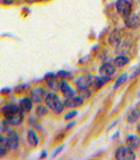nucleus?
<instances>
[{"instance_id":"obj_17","label":"nucleus","mask_w":140,"mask_h":160,"mask_svg":"<svg viewBox=\"0 0 140 160\" xmlns=\"http://www.w3.org/2000/svg\"><path fill=\"white\" fill-rule=\"evenodd\" d=\"M60 90L61 92H62L66 97H69V96H71V95H75V90L74 88H72L69 83L65 82V81H62L61 82V86H60Z\"/></svg>"},{"instance_id":"obj_7","label":"nucleus","mask_w":140,"mask_h":160,"mask_svg":"<svg viewBox=\"0 0 140 160\" xmlns=\"http://www.w3.org/2000/svg\"><path fill=\"white\" fill-rule=\"evenodd\" d=\"M23 120H24V112L22 111V109H18L15 114H13L10 117H8V118H6V121L8 122L10 125H14V126H16V125H19L22 122H23Z\"/></svg>"},{"instance_id":"obj_25","label":"nucleus","mask_w":140,"mask_h":160,"mask_svg":"<svg viewBox=\"0 0 140 160\" xmlns=\"http://www.w3.org/2000/svg\"><path fill=\"white\" fill-rule=\"evenodd\" d=\"M77 114H78V112H77V111L69 112L68 114H66V116H65V120H67V121H70V120H72V118H74V117H76V116H77Z\"/></svg>"},{"instance_id":"obj_3","label":"nucleus","mask_w":140,"mask_h":160,"mask_svg":"<svg viewBox=\"0 0 140 160\" xmlns=\"http://www.w3.org/2000/svg\"><path fill=\"white\" fill-rule=\"evenodd\" d=\"M117 12L122 16V17L127 18L130 16L132 12V3L130 2V0H117Z\"/></svg>"},{"instance_id":"obj_31","label":"nucleus","mask_w":140,"mask_h":160,"mask_svg":"<svg viewBox=\"0 0 140 160\" xmlns=\"http://www.w3.org/2000/svg\"><path fill=\"white\" fill-rule=\"evenodd\" d=\"M139 115H140V109H139Z\"/></svg>"},{"instance_id":"obj_29","label":"nucleus","mask_w":140,"mask_h":160,"mask_svg":"<svg viewBox=\"0 0 140 160\" xmlns=\"http://www.w3.org/2000/svg\"><path fill=\"white\" fill-rule=\"evenodd\" d=\"M140 73V68L139 69H138V70H136V71H134V73L133 74H132V78H134V77H137V76H138V74H139Z\"/></svg>"},{"instance_id":"obj_14","label":"nucleus","mask_w":140,"mask_h":160,"mask_svg":"<svg viewBox=\"0 0 140 160\" xmlns=\"http://www.w3.org/2000/svg\"><path fill=\"white\" fill-rule=\"evenodd\" d=\"M18 109H19V107H18L17 105H15V104H8V105H6L3 108V115H5V118L10 117L13 114H15Z\"/></svg>"},{"instance_id":"obj_6","label":"nucleus","mask_w":140,"mask_h":160,"mask_svg":"<svg viewBox=\"0 0 140 160\" xmlns=\"http://www.w3.org/2000/svg\"><path fill=\"white\" fill-rule=\"evenodd\" d=\"M93 76H88V74H85V76H81L76 80V85L79 89H87L91 86H93Z\"/></svg>"},{"instance_id":"obj_19","label":"nucleus","mask_w":140,"mask_h":160,"mask_svg":"<svg viewBox=\"0 0 140 160\" xmlns=\"http://www.w3.org/2000/svg\"><path fill=\"white\" fill-rule=\"evenodd\" d=\"M27 141H29V143L32 147H36L39 144V138H37V134L35 133V131L29 130V133H27Z\"/></svg>"},{"instance_id":"obj_32","label":"nucleus","mask_w":140,"mask_h":160,"mask_svg":"<svg viewBox=\"0 0 140 160\" xmlns=\"http://www.w3.org/2000/svg\"><path fill=\"white\" fill-rule=\"evenodd\" d=\"M139 97H140V92H139Z\"/></svg>"},{"instance_id":"obj_28","label":"nucleus","mask_w":140,"mask_h":160,"mask_svg":"<svg viewBox=\"0 0 140 160\" xmlns=\"http://www.w3.org/2000/svg\"><path fill=\"white\" fill-rule=\"evenodd\" d=\"M75 124H76V122H75V121H74V122H71V123H69L68 125L66 126V129H71V126H74Z\"/></svg>"},{"instance_id":"obj_15","label":"nucleus","mask_w":140,"mask_h":160,"mask_svg":"<svg viewBox=\"0 0 140 160\" xmlns=\"http://www.w3.org/2000/svg\"><path fill=\"white\" fill-rule=\"evenodd\" d=\"M18 107L23 112H29L33 107V100L32 98H23V99H20Z\"/></svg>"},{"instance_id":"obj_11","label":"nucleus","mask_w":140,"mask_h":160,"mask_svg":"<svg viewBox=\"0 0 140 160\" xmlns=\"http://www.w3.org/2000/svg\"><path fill=\"white\" fill-rule=\"evenodd\" d=\"M126 142H127V146L129 148L133 149V150L140 148V138L138 135H128Z\"/></svg>"},{"instance_id":"obj_23","label":"nucleus","mask_w":140,"mask_h":160,"mask_svg":"<svg viewBox=\"0 0 140 160\" xmlns=\"http://www.w3.org/2000/svg\"><path fill=\"white\" fill-rule=\"evenodd\" d=\"M127 79H128V74H127V73H123L122 76H120V77H119V78L117 79V81H115V83H114V86H113V88L117 89V87L121 86L122 83L126 82Z\"/></svg>"},{"instance_id":"obj_20","label":"nucleus","mask_w":140,"mask_h":160,"mask_svg":"<svg viewBox=\"0 0 140 160\" xmlns=\"http://www.w3.org/2000/svg\"><path fill=\"white\" fill-rule=\"evenodd\" d=\"M139 117V109H133V111L130 112V114L127 117V122L128 123H134V122H137Z\"/></svg>"},{"instance_id":"obj_18","label":"nucleus","mask_w":140,"mask_h":160,"mask_svg":"<svg viewBox=\"0 0 140 160\" xmlns=\"http://www.w3.org/2000/svg\"><path fill=\"white\" fill-rule=\"evenodd\" d=\"M113 63H114V66L117 67V68H122V67H124L126 64L129 63V58L126 57V55H119V57H117L114 59Z\"/></svg>"},{"instance_id":"obj_4","label":"nucleus","mask_w":140,"mask_h":160,"mask_svg":"<svg viewBox=\"0 0 140 160\" xmlns=\"http://www.w3.org/2000/svg\"><path fill=\"white\" fill-rule=\"evenodd\" d=\"M63 104L68 108H77L84 104V98L80 97L79 95H71L69 97H66Z\"/></svg>"},{"instance_id":"obj_2","label":"nucleus","mask_w":140,"mask_h":160,"mask_svg":"<svg viewBox=\"0 0 140 160\" xmlns=\"http://www.w3.org/2000/svg\"><path fill=\"white\" fill-rule=\"evenodd\" d=\"M115 158L117 160H133L136 159L134 150L129 147H119L115 151Z\"/></svg>"},{"instance_id":"obj_10","label":"nucleus","mask_w":140,"mask_h":160,"mask_svg":"<svg viewBox=\"0 0 140 160\" xmlns=\"http://www.w3.org/2000/svg\"><path fill=\"white\" fill-rule=\"evenodd\" d=\"M100 73L102 76H113L115 73V66L114 64H111V63H104L102 66L100 67Z\"/></svg>"},{"instance_id":"obj_30","label":"nucleus","mask_w":140,"mask_h":160,"mask_svg":"<svg viewBox=\"0 0 140 160\" xmlns=\"http://www.w3.org/2000/svg\"><path fill=\"white\" fill-rule=\"evenodd\" d=\"M137 131H138V133H139V135H140V123L138 124V126H137Z\"/></svg>"},{"instance_id":"obj_21","label":"nucleus","mask_w":140,"mask_h":160,"mask_svg":"<svg viewBox=\"0 0 140 160\" xmlns=\"http://www.w3.org/2000/svg\"><path fill=\"white\" fill-rule=\"evenodd\" d=\"M61 82L60 80H58L55 77H52L51 79L48 80V85L51 87L53 90H58V89H60V86H61Z\"/></svg>"},{"instance_id":"obj_12","label":"nucleus","mask_w":140,"mask_h":160,"mask_svg":"<svg viewBox=\"0 0 140 160\" xmlns=\"http://www.w3.org/2000/svg\"><path fill=\"white\" fill-rule=\"evenodd\" d=\"M120 42H121V33H120V31L114 29V31L110 34L109 43L111 44L112 46H117L119 44H120Z\"/></svg>"},{"instance_id":"obj_5","label":"nucleus","mask_w":140,"mask_h":160,"mask_svg":"<svg viewBox=\"0 0 140 160\" xmlns=\"http://www.w3.org/2000/svg\"><path fill=\"white\" fill-rule=\"evenodd\" d=\"M7 139H8L10 150L18 148V146H19V138H18V133L15 130H8L7 131Z\"/></svg>"},{"instance_id":"obj_8","label":"nucleus","mask_w":140,"mask_h":160,"mask_svg":"<svg viewBox=\"0 0 140 160\" xmlns=\"http://www.w3.org/2000/svg\"><path fill=\"white\" fill-rule=\"evenodd\" d=\"M124 23H126V26L128 28L137 29L140 26V18H139V16L136 14L130 15V16H128V17L126 18Z\"/></svg>"},{"instance_id":"obj_26","label":"nucleus","mask_w":140,"mask_h":160,"mask_svg":"<svg viewBox=\"0 0 140 160\" xmlns=\"http://www.w3.org/2000/svg\"><path fill=\"white\" fill-rule=\"evenodd\" d=\"M3 3H7V5H10V3L14 2V0H0Z\"/></svg>"},{"instance_id":"obj_1","label":"nucleus","mask_w":140,"mask_h":160,"mask_svg":"<svg viewBox=\"0 0 140 160\" xmlns=\"http://www.w3.org/2000/svg\"><path fill=\"white\" fill-rule=\"evenodd\" d=\"M44 102H45V105L48 106L49 108L53 109L58 114L63 111L65 104H63L62 100L59 98V96L55 95L54 92H48L45 98H44Z\"/></svg>"},{"instance_id":"obj_24","label":"nucleus","mask_w":140,"mask_h":160,"mask_svg":"<svg viewBox=\"0 0 140 160\" xmlns=\"http://www.w3.org/2000/svg\"><path fill=\"white\" fill-rule=\"evenodd\" d=\"M78 95H79L81 98H84V99H87V98L91 97V92L89 90V88H87V89H79V92H78Z\"/></svg>"},{"instance_id":"obj_9","label":"nucleus","mask_w":140,"mask_h":160,"mask_svg":"<svg viewBox=\"0 0 140 160\" xmlns=\"http://www.w3.org/2000/svg\"><path fill=\"white\" fill-rule=\"evenodd\" d=\"M45 96H46V92H45V90H44V88L37 87V88H35L34 90H33V92H32V100L35 102V103H41L42 100H44Z\"/></svg>"},{"instance_id":"obj_16","label":"nucleus","mask_w":140,"mask_h":160,"mask_svg":"<svg viewBox=\"0 0 140 160\" xmlns=\"http://www.w3.org/2000/svg\"><path fill=\"white\" fill-rule=\"evenodd\" d=\"M109 80H111V77L109 76H101V77H94L93 78V86H95L96 88H101V87L105 85Z\"/></svg>"},{"instance_id":"obj_22","label":"nucleus","mask_w":140,"mask_h":160,"mask_svg":"<svg viewBox=\"0 0 140 160\" xmlns=\"http://www.w3.org/2000/svg\"><path fill=\"white\" fill-rule=\"evenodd\" d=\"M48 112H49V109H48V106L39 105L36 107V109H35V114H36V116L42 117V116H44V115L48 114Z\"/></svg>"},{"instance_id":"obj_13","label":"nucleus","mask_w":140,"mask_h":160,"mask_svg":"<svg viewBox=\"0 0 140 160\" xmlns=\"http://www.w3.org/2000/svg\"><path fill=\"white\" fill-rule=\"evenodd\" d=\"M9 150H10V148H9L7 137H0V158L6 156Z\"/></svg>"},{"instance_id":"obj_27","label":"nucleus","mask_w":140,"mask_h":160,"mask_svg":"<svg viewBox=\"0 0 140 160\" xmlns=\"http://www.w3.org/2000/svg\"><path fill=\"white\" fill-rule=\"evenodd\" d=\"M62 149H63V146H61L60 148H58L57 150H55V151H54V153H53V156H57V153H58V152H60L61 150H62Z\"/></svg>"}]
</instances>
